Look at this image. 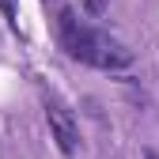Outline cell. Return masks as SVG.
Segmentation results:
<instances>
[{
	"label": "cell",
	"instance_id": "1",
	"mask_svg": "<svg viewBox=\"0 0 159 159\" xmlns=\"http://www.w3.org/2000/svg\"><path fill=\"white\" fill-rule=\"evenodd\" d=\"M57 38H61V49L80 65H91L102 72H117L133 65V49H125L106 30L91 27L87 19H80L72 8H61V15H57Z\"/></svg>",
	"mask_w": 159,
	"mask_h": 159
},
{
	"label": "cell",
	"instance_id": "2",
	"mask_svg": "<svg viewBox=\"0 0 159 159\" xmlns=\"http://www.w3.org/2000/svg\"><path fill=\"white\" fill-rule=\"evenodd\" d=\"M46 121H49V129H53L57 148H61L65 155H72V152L80 148V125H76L72 110L61 102V98H46Z\"/></svg>",
	"mask_w": 159,
	"mask_h": 159
},
{
	"label": "cell",
	"instance_id": "3",
	"mask_svg": "<svg viewBox=\"0 0 159 159\" xmlns=\"http://www.w3.org/2000/svg\"><path fill=\"white\" fill-rule=\"evenodd\" d=\"M0 15L8 19V27L15 34H23V27H19V4H15V0H0Z\"/></svg>",
	"mask_w": 159,
	"mask_h": 159
},
{
	"label": "cell",
	"instance_id": "4",
	"mask_svg": "<svg viewBox=\"0 0 159 159\" xmlns=\"http://www.w3.org/2000/svg\"><path fill=\"white\" fill-rule=\"evenodd\" d=\"M102 8H106V0H87V11L91 15H102Z\"/></svg>",
	"mask_w": 159,
	"mask_h": 159
},
{
	"label": "cell",
	"instance_id": "5",
	"mask_svg": "<svg viewBox=\"0 0 159 159\" xmlns=\"http://www.w3.org/2000/svg\"><path fill=\"white\" fill-rule=\"evenodd\" d=\"M144 159H159V155H155V152H144Z\"/></svg>",
	"mask_w": 159,
	"mask_h": 159
}]
</instances>
